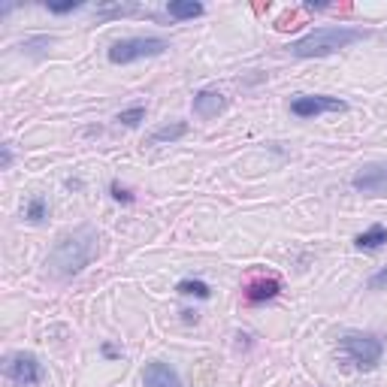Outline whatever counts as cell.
I'll list each match as a JSON object with an SVG mask.
<instances>
[{"mask_svg": "<svg viewBox=\"0 0 387 387\" xmlns=\"http://www.w3.org/2000/svg\"><path fill=\"white\" fill-rule=\"evenodd\" d=\"M94 257H97V233L91 227H76L73 233L61 236L58 245L52 249L49 270L61 278H70V275L82 273Z\"/></svg>", "mask_w": 387, "mask_h": 387, "instance_id": "cell-1", "label": "cell"}, {"mask_svg": "<svg viewBox=\"0 0 387 387\" xmlns=\"http://www.w3.org/2000/svg\"><path fill=\"white\" fill-rule=\"evenodd\" d=\"M367 37H369V30H363V28L333 25V28H318V30H311V34L294 40L287 46V52L294 58H324V55H336V52L348 49Z\"/></svg>", "mask_w": 387, "mask_h": 387, "instance_id": "cell-2", "label": "cell"}, {"mask_svg": "<svg viewBox=\"0 0 387 387\" xmlns=\"http://www.w3.org/2000/svg\"><path fill=\"white\" fill-rule=\"evenodd\" d=\"M169 49L164 37H127L109 46V61L112 64H133L143 58H157Z\"/></svg>", "mask_w": 387, "mask_h": 387, "instance_id": "cell-3", "label": "cell"}, {"mask_svg": "<svg viewBox=\"0 0 387 387\" xmlns=\"http://www.w3.org/2000/svg\"><path fill=\"white\" fill-rule=\"evenodd\" d=\"M342 351H345L360 369H375L381 363L384 345L372 333H348V336L342 339Z\"/></svg>", "mask_w": 387, "mask_h": 387, "instance_id": "cell-4", "label": "cell"}, {"mask_svg": "<svg viewBox=\"0 0 387 387\" xmlns=\"http://www.w3.org/2000/svg\"><path fill=\"white\" fill-rule=\"evenodd\" d=\"M348 106L339 97H324V94H299L290 100V112L297 118H318L324 112H345Z\"/></svg>", "mask_w": 387, "mask_h": 387, "instance_id": "cell-5", "label": "cell"}, {"mask_svg": "<svg viewBox=\"0 0 387 387\" xmlns=\"http://www.w3.org/2000/svg\"><path fill=\"white\" fill-rule=\"evenodd\" d=\"M6 375H9V381L18 387H34L42 381V367L34 354H13V357L6 360Z\"/></svg>", "mask_w": 387, "mask_h": 387, "instance_id": "cell-6", "label": "cell"}, {"mask_svg": "<svg viewBox=\"0 0 387 387\" xmlns=\"http://www.w3.org/2000/svg\"><path fill=\"white\" fill-rule=\"evenodd\" d=\"M354 191L360 194H369V197H381V194H387V164H369L363 167L357 176L351 179Z\"/></svg>", "mask_w": 387, "mask_h": 387, "instance_id": "cell-7", "label": "cell"}, {"mask_svg": "<svg viewBox=\"0 0 387 387\" xmlns=\"http://www.w3.org/2000/svg\"><path fill=\"white\" fill-rule=\"evenodd\" d=\"M143 381H145V387H181L176 369L167 367V363H160V360L148 363L143 369Z\"/></svg>", "mask_w": 387, "mask_h": 387, "instance_id": "cell-8", "label": "cell"}, {"mask_svg": "<svg viewBox=\"0 0 387 387\" xmlns=\"http://www.w3.org/2000/svg\"><path fill=\"white\" fill-rule=\"evenodd\" d=\"M227 109V97L218 91H200L194 97V115L197 118H215Z\"/></svg>", "mask_w": 387, "mask_h": 387, "instance_id": "cell-9", "label": "cell"}, {"mask_svg": "<svg viewBox=\"0 0 387 387\" xmlns=\"http://www.w3.org/2000/svg\"><path fill=\"white\" fill-rule=\"evenodd\" d=\"M278 290H282L278 278H254V282H249V287H245V299H249V303H266V299L278 297Z\"/></svg>", "mask_w": 387, "mask_h": 387, "instance_id": "cell-10", "label": "cell"}, {"mask_svg": "<svg viewBox=\"0 0 387 387\" xmlns=\"http://www.w3.org/2000/svg\"><path fill=\"white\" fill-rule=\"evenodd\" d=\"M188 133V124L185 121H173V124H164L157 127V131L148 133V145H160V143H176Z\"/></svg>", "mask_w": 387, "mask_h": 387, "instance_id": "cell-11", "label": "cell"}, {"mask_svg": "<svg viewBox=\"0 0 387 387\" xmlns=\"http://www.w3.org/2000/svg\"><path fill=\"white\" fill-rule=\"evenodd\" d=\"M167 13L173 16V18H179V21L197 18V16H203V4H194V0H169Z\"/></svg>", "mask_w": 387, "mask_h": 387, "instance_id": "cell-12", "label": "cell"}, {"mask_svg": "<svg viewBox=\"0 0 387 387\" xmlns=\"http://www.w3.org/2000/svg\"><path fill=\"white\" fill-rule=\"evenodd\" d=\"M384 242H387V227H381V224H375V227H369L367 233H360L357 239H354V245H357V249H367V251L381 249Z\"/></svg>", "mask_w": 387, "mask_h": 387, "instance_id": "cell-13", "label": "cell"}, {"mask_svg": "<svg viewBox=\"0 0 387 387\" xmlns=\"http://www.w3.org/2000/svg\"><path fill=\"white\" fill-rule=\"evenodd\" d=\"M179 294H185V297H197V299H209L212 297V290L206 282H194V278H185V282H179Z\"/></svg>", "mask_w": 387, "mask_h": 387, "instance_id": "cell-14", "label": "cell"}, {"mask_svg": "<svg viewBox=\"0 0 387 387\" xmlns=\"http://www.w3.org/2000/svg\"><path fill=\"white\" fill-rule=\"evenodd\" d=\"M118 121L127 124V127H136L145 121V106H131V109H121L118 112Z\"/></svg>", "mask_w": 387, "mask_h": 387, "instance_id": "cell-15", "label": "cell"}, {"mask_svg": "<svg viewBox=\"0 0 387 387\" xmlns=\"http://www.w3.org/2000/svg\"><path fill=\"white\" fill-rule=\"evenodd\" d=\"M25 218L28 221H42V218H46V200H42V197H34V200H30L28 203V209H25Z\"/></svg>", "mask_w": 387, "mask_h": 387, "instance_id": "cell-16", "label": "cell"}, {"mask_svg": "<svg viewBox=\"0 0 387 387\" xmlns=\"http://www.w3.org/2000/svg\"><path fill=\"white\" fill-rule=\"evenodd\" d=\"M46 6H49V13L64 16V13H73V9H79L82 4H79V0H64V4H46Z\"/></svg>", "mask_w": 387, "mask_h": 387, "instance_id": "cell-17", "label": "cell"}, {"mask_svg": "<svg viewBox=\"0 0 387 387\" xmlns=\"http://www.w3.org/2000/svg\"><path fill=\"white\" fill-rule=\"evenodd\" d=\"M112 197L118 200V203H133V194L131 191H127V188H121V185H118V181H112Z\"/></svg>", "mask_w": 387, "mask_h": 387, "instance_id": "cell-18", "label": "cell"}, {"mask_svg": "<svg viewBox=\"0 0 387 387\" xmlns=\"http://www.w3.org/2000/svg\"><path fill=\"white\" fill-rule=\"evenodd\" d=\"M384 287H387V266L369 278V290H384Z\"/></svg>", "mask_w": 387, "mask_h": 387, "instance_id": "cell-19", "label": "cell"}, {"mask_svg": "<svg viewBox=\"0 0 387 387\" xmlns=\"http://www.w3.org/2000/svg\"><path fill=\"white\" fill-rule=\"evenodd\" d=\"M9 164H13V152H9V145H4V169H9Z\"/></svg>", "mask_w": 387, "mask_h": 387, "instance_id": "cell-20", "label": "cell"}]
</instances>
